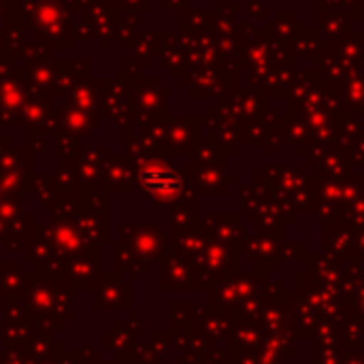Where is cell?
I'll return each mask as SVG.
<instances>
[{"label":"cell","mask_w":364,"mask_h":364,"mask_svg":"<svg viewBox=\"0 0 364 364\" xmlns=\"http://www.w3.org/2000/svg\"><path fill=\"white\" fill-rule=\"evenodd\" d=\"M141 183H143V188L147 192H151L156 196H162V198H171V196H175L181 190L179 175L168 171V168H162V166L145 168L141 173Z\"/></svg>","instance_id":"obj_1"}]
</instances>
